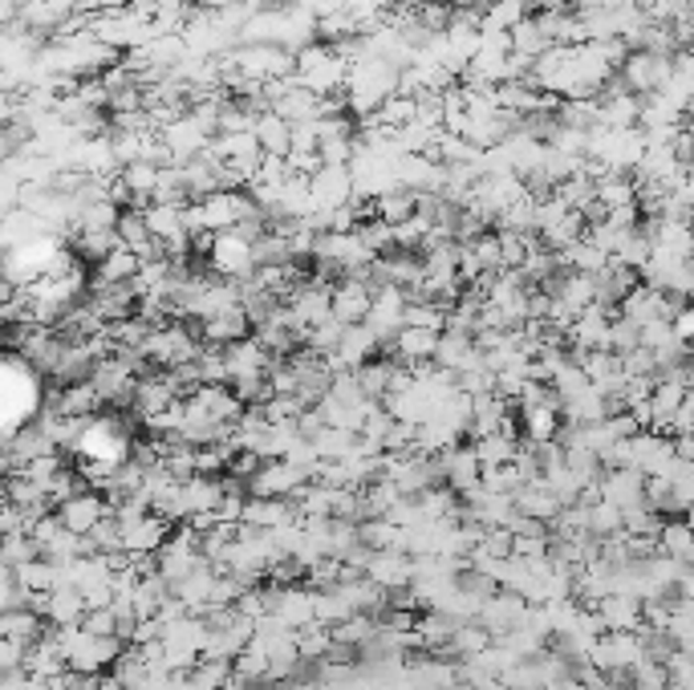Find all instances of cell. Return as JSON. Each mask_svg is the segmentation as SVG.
<instances>
[{"label": "cell", "mask_w": 694, "mask_h": 690, "mask_svg": "<svg viewBox=\"0 0 694 690\" xmlns=\"http://www.w3.org/2000/svg\"><path fill=\"white\" fill-rule=\"evenodd\" d=\"M374 215L390 227L402 224L406 215H414V191H406V187H390V191L374 196Z\"/></svg>", "instance_id": "8992f818"}, {"label": "cell", "mask_w": 694, "mask_h": 690, "mask_svg": "<svg viewBox=\"0 0 694 690\" xmlns=\"http://www.w3.org/2000/svg\"><path fill=\"white\" fill-rule=\"evenodd\" d=\"M208 265L220 272L224 280H248L253 277V244L244 236H236V227L227 232H215L212 236V253H208Z\"/></svg>", "instance_id": "6da1fadb"}, {"label": "cell", "mask_w": 694, "mask_h": 690, "mask_svg": "<svg viewBox=\"0 0 694 690\" xmlns=\"http://www.w3.org/2000/svg\"><path fill=\"white\" fill-rule=\"evenodd\" d=\"M439 337H443V333H435V330H414V325H399V333L390 337V345H394L399 361H406V366H423V361L435 358V349H439Z\"/></svg>", "instance_id": "3957f363"}, {"label": "cell", "mask_w": 694, "mask_h": 690, "mask_svg": "<svg viewBox=\"0 0 694 690\" xmlns=\"http://www.w3.org/2000/svg\"><path fill=\"white\" fill-rule=\"evenodd\" d=\"M134 272H138V256H134L131 248H122V244L110 256L98 260V280H102V285H131Z\"/></svg>", "instance_id": "52a82bcc"}, {"label": "cell", "mask_w": 694, "mask_h": 690, "mask_svg": "<svg viewBox=\"0 0 694 690\" xmlns=\"http://www.w3.org/2000/svg\"><path fill=\"white\" fill-rule=\"evenodd\" d=\"M253 138L256 146H260V155H289V146H293V122L277 119L272 110H265V114H256L253 122Z\"/></svg>", "instance_id": "277c9868"}, {"label": "cell", "mask_w": 694, "mask_h": 690, "mask_svg": "<svg viewBox=\"0 0 694 690\" xmlns=\"http://www.w3.org/2000/svg\"><path fill=\"white\" fill-rule=\"evenodd\" d=\"M634 196H638V183H634V175H601L593 179V203H597L601 212H617V208H634Z\"/></svg>", "instance_id": "5b68a950"}, {"label": "cell", "mask_w": 694, "mask_h": 690, "mask_svg": "<svg viewBox=\"0 0 694 690\" xmlns=\"http://www.w3.org/2000/svg\"><path fill=\"white\" fill-rule=\"evenodd\" d=\"M232 4H240V0H200L203 13H224V9H232Z\"/></svg>", "instance_id": "9c48e42d"}, {"label": "cell", "mask_w": 694, "mask_h": 690, "mask_svg": "<svg viewBox=\"0 0 694 690\" xmlns=\"http://www.w3.org/2000/svg\"><path fill=\"white\" fill-rule=\"evenodd\" d=\"M354 200V175L349 167H321L309 175V212H337Z\"/></svg>", "instance_id": "7a4b0ae2"}, {"label": "cell", "mask_w": 694, "mask_h": 690, "mask_svg": "<svg viewBox=\"0 0 694 690\" xmlns=\"http://www.w3.org/2000/svg\"><path fill=\"white\" fill-rule=\"evenodd\" d=\"M98 520V504L94 500H69L66 504V512H61V524H66V528H90V524H94Z\"/></svg>", "instance_id": "ba28073f"}, {"label": "cell", "mask_w": 694, "mask_h": 690, "mask_svg": "<svg viewBox=\"0 0 694 690\" xmlns=\"http://www.w3.org/2000/svg\"><path fill=\"white\" fill-rule=\"evenodd\" d=\"M191 4H200V0H191Z\"/></svg>", "instance_id": "30bf717a"}]
</instances>
